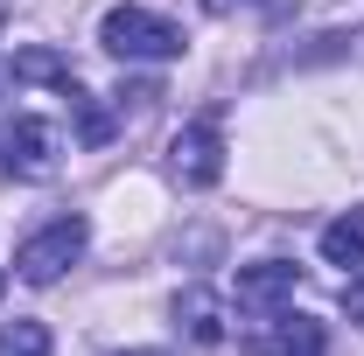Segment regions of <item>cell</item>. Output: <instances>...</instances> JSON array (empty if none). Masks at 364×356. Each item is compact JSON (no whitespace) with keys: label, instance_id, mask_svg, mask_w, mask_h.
<instances>
[{"label":"cell","instance_id":"1","mask_svg":"<svg viewBox=\"0 0 364 356\" xmlns=\"http://www.w3.org/2000/svg\"><path fill=\"white\" fill-rule=\"evenodd\" d=\"M98 43L119 63H168V56H182V28L161 21V14H147V7H112L98 21Z\"/></svg>","mask_w":364,"mask_h":356},{"label":"cell","instance_id":"2","mask_svg":"<svg viewBox=\"0 0 364 356\" xmlns=\"http://www.w3.org/2000/svg\"><path fill=\"white\" fill-rule=\"evenodd\" d=\"M85 238H91V223L85 217H56V223H43L21 252H14V272L28 279V287H49V279H63V272L85 259Z\"/></svg>","mask_w":364,"mask_h":356},{"label":"cell","instance_id":"3","mask_svg":"<svg viewBox=\"0 0 364 356\" xmlns=\"http://www.w3.org/2000/svg\"><path fill=\"white\" fill-rule=\"evenodd\" d=\"M0 168L14 182H49L56 175V133H49L43 119H14L0 133Z\"/></svg>","mask_w":364,"mask_h":356},{"label":"cell","instance_id":"4","mask_svg":"<svg viewBox=\"0 0 364 356\" xmlns=\"http://www.w3.org/2000/svg\"><path fill=\"white\" fill-rule=\"evenodd\" d=\"M168 161H176V175L189 182V189H210V182L225 175V133H218L210 119H196V126H182V133H176Z\"/></svg>","mask_w":364,"mask_h":356},{"label":"cell","instance_id":"5","mask_svg":"<svg viewBox=\"0 0 364 356\" xmlns=\"http://www.w3.org/2000/svg\"><path fill=\"white\" fill-rule=\"evenodd\" d=\"M294 287H301V272L287 266V259L238 266V308L245 314H280V308H294Z\"/></svg>","mask_w":364,"mask_h":356},{"label":"cell","instance_id":"6","mask_svg":"<svg viewBox=\"0 0 364 356\" xmlns=\"http://www.w3.org/2000/svg\"><path fill=\"white\" fill-rule=\"evenodd\" d=\"M259 356H329V335H322V321H309V314H294V308H280V314H267Z\"/></svg>","mask_w":364,"mask_h":356},{"label":"cell","instance_id":"7","mask_svg":"<svg viewBox=\"0 0 364 356\" xmlns=\"http://www.w3.org/2000/svg\"><path fill=\"white\" fill-rule=\"evenodd\" d=\"M176 328L189 335V343H225V301L218 294H203V287H189V294H176Z\"/></svg>","mask_w":364,"mask_h":356},{"label":"cell","instance_id":"8","mask_svg":"<svg viewBox=\"0 0 364 356\" xmlns=\"http://www.w3.org/2000/svg\"><path fill=\"white\" fill-rule=\"evenodd\" d=\"M322 259H329V266H364V203L343 210V217L322 230Z\"/></svg>","mask_w":364,"mask_h":356},{"label":"cell","instance_id":"9","mask_svg":"<svg viewBox=\"0 0 364 356\" xmlns=\"http://www.w3.org/2000/svg\"><path fill=\"white\" fill-rule=\"evenodd\" d=\"M14 77H21V84H56L63 98L77 91V70H70L56 49H21V56H14Z\"/></svg>","mask_w":364,"mask_h":356},{"label":"cell","instance_id":"10","mask_svg":"<svg viewBox=\"0 0 364 356\" xmlns=\"http://www.w3.org/2000/svg\"><path fill=\"white\" fill-rule=\"evenodd\" d=\"M0 356H49V328L43 321H7L0 328Z\"/></svg>","mask_w":364,"mask_h":356},{"label":"cell","instance_id":"11","mask_svg":"<svg viewBox=\"0 0 364 356\" xmlns=\"http://www.w3.org/2000/svg\"><path fill=\"white\" fill-rule=\"evenodd\" d=\"M203 7H210V14H231V0H203Z\"/></svg>","mask_w":364,"mask_h":356},{"label":"cell","instance_id":"12","mask_svg":"<svg viewBox=\"0 0 364 356\" xmlns=\"http://www.w3.org/2000/svg\"><path fill=\"white\" fill-rule=\"evenodd\" d=\"M127 356H168V350H127Z\"/></svg>","mask_w":364,"mask_h":356},{"label":"cell","instance_id":"13","mask_svg":"<svg viewBox=\"0 0 364 356\" xmlns=\"http://www.w3.org/2000/svg\"><path fill=\"white\" fill-rule=\"evenodd\" d=\"M0 294H7V279H0Z\"/></svg>","mask_w":364,"mask_h":356},{"label":"cell","instance_id":"14","mask_svg":"<svg viewBox=\"0 0 364 356\" xmlns=\"http://www.w3.org/2000/svg\"><path fill=\"white\" fill-rule=\"evenodd\" d=\"M0 91H7V84H0Z\"/></svg>","mask_w":364,"mask_h":356}]
</instances>
